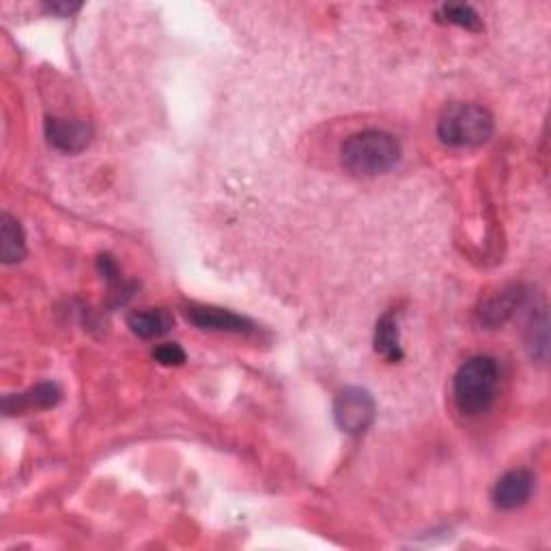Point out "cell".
<instances>
[{
    "mask_svg": "<svg viewBox=\"0 0 551 551\" xmlns=\"http://www.w3.org/2000/svg\"><path fill=\"white\" fill-rule=\"evenodd\" d=\"M500 386V366L489 356H474L459 366L452 381V397L463 416L487 414L496 403Z\"/></svg>",
    "mask_w": 551,
    "mask_h": 551,
    "instance_id": "1",
    "label": "cell"
},
{
    "mask_svg": "<svg viewBox=\"0 0 551 551\" xmlns=\"http://www.w3.org/2000/svg\"><path fill=\"white\" fill-rule=\"evenodd\" d=\"M341 155L351 175L377 177L397 166L401 145L397 138L384 130H364L345 140Z\"/></svg>",
    "mask_w": 551,
    "mask_h": 551,
    "instance_id": "2",
    "label": "cell"
},
{
    "mask_svg": "<svg viewBox=\"0 0 551 551\" xmlns=\"http://www.w3.org/2000/svg\"><path fill=\"white\" fill-rule=\"evenodd\" d=\"M491 134V112L476 104H452L437 121V136L448 147H480Z\"/></svg>",
    "mask_w": 551,
    "mask_h": 551,
    "instance_id": "3",
    "label": "cell"
},
{
    "mask_svg": "<svg viewBox=\"0 0 551 551\" xmlns=\"http://www.w3.org/2000/svg\"><path fill=\"white\" fill-rule=\"evenodd\" d=\"M375 399L362 388H347L334 401L336 427L347 435L358 437L371 429L375 422Z\"/></svg>",
    "mask_w": 551,
    "mask_h": 551,
    "instance_id": "4",
    "label": "cell"
},
{
    "mask_svg": "<svg viewBox=\"0 0 551 551\" xmlns=\"http://www.w3.org/2000/svg\"><path fill=\"white\" fill-rule=\"evenodd\" d=\"M186 317L192 326L209 332H229V334H248L254 330V323L233 310L218 306H190Z\"/></svg>",
    "mask_w": 551,
    "mask_h": 551,
    "instance_id": "5",
    "label": "cell"
},
{
    "mask_svg": "<svg viewBox=\"0 0 551 551\" xmlns=\"http://www.w3.org/2000/svg\"><path fill=\"white\" fill-rule=\"evenodd\" d=\"M48 143L63 153H80L93 138V127L80 119H46Z\"/></svg>",
    "mask_w": 551,
    "mask_h": 551,
    "instance_id": "6",
    "label": "cell"
},
{
    "mask_svg": "<svg viewBox=\"0 0 551 551\" xmlns=\"http://www.w3.org/2000/svg\"><path fill=\"white\" fill-rule=\"evenodd\" d=\"M534 476L528 470H511L506 472L496 487H493V504L500 511H515V508L524 506L534 491Z\"/></svg>",
    "mask_w": 551,
    "mask_h": 551,
    "instance_id": "7",
    "label": "cell"
},
{
    "mask_svg": "<svg viewBox=\"0 0 551 551\" xmlns=\"http://www.w3.org/2000/svg\"><path fill=\"white\" fill-rule=\"evenodd\" d=\"M524 300H526L524 289L517 285L506 287L483 302V306H480V310H478V321L489 330L500 328L515 315V310L521 308Z\"/></svg>",
    "mask_w": 551,
    "mask_h": 551,
    "instance_id": "8",
    "label": "cell"
},
{
    "mask_svg": "<svg viewBox=\"0 0 551 551\" xmlns=\"http://www.w3.org/2000/svg\"><path fill=\"white\" fill-rule=\"evenodd\" d=\"M61 397H63L61 388L46 381V384H39L22 394H9V397H5L3 401V407H5V414L11 416V414H22L26 409H50L61 401Z\"/></svg>",
    "mask_w": 551,
    "mask_h": 551,
    "instance_id": "9",
    "label": "cell"
},
{
    "mask_svg": "<svg viewBox=\"0 0 551 551\" xmlns=\"http://www.w3.org/2000/svg\"><path fill=\"white\" fill-rule=\"evenodd\" d=\"M173 315L164 308H145V310H134V313L127 315V328L132 330L138 338H160L173 330Z\"/></svg>",
    "mask_w": 551,
    "mask_h": 551,
    "instance_id": "10",
    "label": "cell"
},
{
    "mask_svg": "<svg viewBox=\"0 0 551 551\" xmlns=\"http://www.w3.org/2000/svg\"><path fill=\"white\" fill-rule=\"evenodd\" d=\"M375 351L381 358L392 362V364H397L405 358L403 347H401V336H399V323H397V315H394V310H390V313H386L377 321Z\"/></svg>",
    "mask_w": 551,
    "mask_h": 551,
    "instance_id": "11",
    "label": "cell"
},
{
    "mask_svg": "<svg viewBox=\"0 0 551 551\" xmlns=\"http://www.w3.org/2000/svg\"><path fill=\"white\" fill-rule=\"evenodd\" d=\"M0 254H3V263L7 265L20 263L26 257L24 231L20 222L9 214H3V220H0Z\"/></svg>",
    "mask_w": 551,
    "mask_h": 551,
    "instance_id": "12",
    "label": "cell"
},
{
    "mask_svg": "<svg viewBox=\"0 0 551 551\" xmlns=\"http://www.w3.org/2000/svg\"><path fill=\"white\" fill-rule=\"evenodd\" d=\"M437 20L446 24H455L465 28V31L478 33L483 28V20L470 5H442L437 11Z\"/></svg>",
    "mask_w": 551,
    "mask_h": 551,
    "instance_id": "13",
    "label": "cell"
},
{
    "mask_svg": "<svg viewBox=\"0 0 551 551\" xmlns=\"http://www.w3.org/2000/svg\"><path fill=\"white\" fill-rule=\"evenodd\" d=\"M528 351L532 360H539V362L547 360V315L545 313L539 319L532 321L528 332Z\"/></svg>",
    "mask_w": 551,
    "mask_h": 551,
    "instance_id": "14",
    "label": "cell"
},
{
    "mask_svg": "<svg viewBox=\"0 0 551 551\" xmlns=\"http://www.w3.org/2000/svg\"><path fill=\"white\" fill-rule=\"evenodd\" d=\"M153 358L162 366H181L186 362V351H183L177 343H164L160 347H155Z\"/></svg>",
    "mask_w": 551,
    "mask_h": 551,
    "instance_id": "15",
    "label": "cell"
},
{
    "mask_svg": "<svg viewBox=\"0 0 551 551\" xmlns=\"http://www.w3.org/2000/svg\"><path fill=\"white\" fill-rule=\"evenodd\" d=\"M46 9L52 13V16L67 18V16H72V13H76L80 9V5L78 3H48Z\"/></svg>",
    "mask_w": 551,
    "mask_h": 551,
    "instance_id": "16",
    "label": "cell"
}]
</instances>
